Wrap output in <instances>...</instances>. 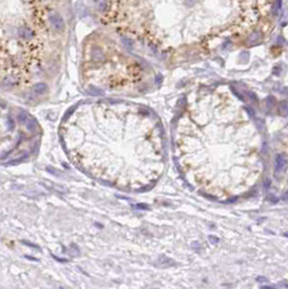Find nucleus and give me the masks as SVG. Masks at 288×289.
<instances>
[{"label": "nucleus", "instance_id": "9", "mask_svg": "<svg viewBox=\"0 0 288 289\" xmlns=\"http://www.w3.org/2000/svg\"><path fill=\"white\" fill-rule=\"evenodd\" d=\"M282 200H284V202H288V192L282 196Z\"/></svg>", "mask_w": 288, "mask_h": 289}, {"label": "nucleus", "instance_id": "10", "mask_svg": "<svg viewBox=\"0 0 288 289\" xmlns=\"http://www.w3.org/2000/svg\"><path fill=\"white\" fill-rule=\"evenodd\" d=\"M258 280H259V282H267V278H264V277H258Z\"/></svg>", "mask_w": 288, "mask_h": 289}, {"label": "nucleus", "instance_id": "8", "mask_svg": "<svg viewBox=\"0 0 288 289\" xmlns=\"http://www.w3.org/2000/svg\"><path fill=\"white\" fill-rule=\"evenodd\" d=\"M268 103H269V105H274V104H275V101H274L273 97H269V100H268Z\"/></svg>", "mask_w": 288, "mask_h": 289}, {"label": "nucleus", "instance_id": "7", "mask_svg": "<svg viewBox=\"0 0 288 289\" xmlns=\"http://www.w3.org/2000/svg\"><path fill=\"white\" fill-rule=\"evenodd\" d=\"M209 240L212 243V244H217V243L219 242V240H218L217 237H214V236H209Z\"/></svg>", "mask_w": 288, "mask_h": 289}, {"label": "nucleus", "instance_id": "4", "mask_svg": "<svg viewBox=\"0 0 288 289\" xmlns=\"http://www.w3.org/2000/svg\"><path fill=\"white\" fill-rule=\"evenodd\" d=\"M287 165V159L284 155H279L275 159V173H279L285 169Z\"/></svg>", "mask_w": 288, "mask_h": 289}, {"label": "nucleus", "instance_id": "2", "mask_svg": "<svg viewBox=\"0 0 288 289\" xmlns=\"http://www.w3.org/2000/svg\"><path fill=\"white\" fill-rule=\"evenodd\" d=\"M49 22H50V25L52 26L53 29L55 31H63L65 27V22L64 19L57 13H52L49 16Z\"/></svg>", "mask_w": 288, "mask_h": 289}, {"label": "nucleus", "instance_id": "6", "mask_svg": "<svg viewBox=\"0 0 288 289\" xmlns=\"http://www.w3.org/2000/svg\"><path fill=\"white\" fill-rule=\"evenodd\" d=\"M99 10L100 11H106L108 8H110V1L108 0H100L99 1Z\"/></svg>", "mask_w": 288, "mask_h": 289}, {"label": "nucleus", "instance_id": "5", "mask_svg": "<svg viewBox=\"0 0 288 289\" xmlns=\"http://www.w3.org/2000/svg\"><path fill=\"white\" fill-rule=\"evenodd\" d=\"M279 114L283 115V116H288V103L282 102L281 104H279Z\"/></svg>", "mask_w": 288, "mask_h": 289}, {"label": "nucleus", "instance_id": "3", "mask_svg": "<svg viewBox=\"0 0 288 289\" xmlns=\"http://www.w3.org/2000/svg\"><path fill=\"white\" fill-rule=\"evenodd\" d=\"M91 57L94 62H103L105 61V54L103 50L99 47H94L91 51Z\"/></svg>", "mask_w": 288, "mask_h": 289}, {"label": "nucleus", "instance_id": "1", "mask_svg": "<svg viewBox=\"0 0 288 289\" xmlns=\"http://www.w3.org/2000/svg\"><path fill=\"white\" fill-rule=\"evenodd\" d=\"M146 112L120 102L88 101L69 112L61 137L71 161L93 178L117 186L138 184V146H145V133L138 132Z\"/></svg>", "mask_w": 288, "mask_h": 289}]
</instances>
